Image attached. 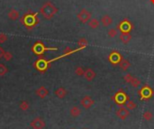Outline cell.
<instances>
[{
  "instance_id": "13",
  "label": "cell",
  "mask_w": 154,
  "mask_h": 129,
  "mask_svg": "<svg viewBox=\"0 0 154 129\" xmlns=\"http://www.w3.org/2000/svg\"><path fill=\"white\" fill-rule=\"evenodd\" d=\"M85 79L87 80V81H92V80L96 78V74L94 70L90 69V68H87V70H85V72H84V75Z\"/></svg>"
},
{
  "instance_id": "9",
  "label": "cell",
  "mask_w": 154,
  "mask_h": 129,
  "mask_svg": "<svg viewBox=\"0 0 154 129\" xmlns=\"http://www.w3.org/2000/svg\"><path fill=\"white\" fill-rule=\"evenodd\" d=\"M95 104V101L91 99V97L89 96H85L84 98L80 100V105L85 108H91L93 105Z\"/></svg>"
},
{
  "instance_id": "25",
  "label": "cell",
  "mask_w": 154,
  "mask_h": 129,
  "mask_svg": "<svg viewBox=\"0 0 154 129\" xmlns=\"http://www.w3.org/2000/svg\"><path fill=\"white\" fill-rule=\"evenodd\" d=\"M77 52V50H74V49H71L70 47H66L65 49L63 50V56H67V55H69L73 52Z\"/></svg>"
},
{
  "instance_id": "8",
  "label": "cell",
  "mask_w": 154,
  "mask_h": 129,
  "mask_svg": "<svg viewBox=\"0 0 154 129\" xmlns=\"http://www.w3.org/2000/svg\"><path fill=\"white\" fill-rule=\"evenodd\" d=\"M116 116L118 118L122 119V120H124L126 119L129 116H130V111L129 109L126 108H124V107H121L117 111H116Z\"/></svg>"
},
{
  "instance_id": "5",
  "label": "cell",
  "mask_w": 154,
  "mask_h": 129,
  "mask_svg": "<svg viewBox=\"0 0 154 129\" xmlns=\"http://www.w3.org/2000/svg\"><path fill=\"white\" fill-rule=\"evenodd\" d=\"M56 49L57 48H46L44 46V44L41 42L36 43L34 46H32V52L37 55L43 54L45 51H48V50H56Z\"/></svg>"
},
{
  "instance_id": "17",
  "label": "cell",
  "mask_w": 154,
  "mask_h": 129,
  "mask_svg": "<svg viewBox=\"0 0 154 129\" xmlns=\"http://www.w3.org/2000/svg\"><path fill=\"white\" fill-rule=\"evenodd\" d=\"M100 25H101L100 21L97 19V18H91L90 20L87 22L88 27L91 28V29H96V28H98Z\"/></svg>"
},
{
  "instance_id": "20",
  "label": "cell",
  "mask_w": 154,
  "mask_h": 129,
  "mask_svg": "<svg viewBox=\"0 0 154 129\" xmlns=\"http://www.w3.org/2000/svg\"><path fill=\"white\" fill-rule=\"evenodd\" d=\"M69 113L73 117H78L81 114V110L78 107H73V108H71Z\"/></svg>"
},
{
  "instance_id": "32",
  "label": "cell",
  "mask_w": 154,
  "mask_h": 129,
  "mask_svg": "<svg viewBox=\"0 0 154 129\" xmlns=\"http://www.w3.org/2000/svg\"><path fill=\"white\" fill-rule=\"evenodd\" d=\"M7 40V35L4 33L0 34V43H4Z\"/></svg>"
},
{
  "instance_id": "4",
  "label": "cell",
  "mask_w": 154,
  "mask_h": 129,
  "mask_svg": "<svg viewBox=\"0 0 154 129\" xmlns=\"http://www.w3.org/2000/svg\"><path fill=\"white\" fill-rule=\"evenodd\" d=\"M113 99L115 100V102L117 105H120V106H123V105L126 104V102L130 99L129 97L126 95V93H124L123 90L118 91L115 96L113 97Z\"/></svg>"
},
{
  "instance_id": "31",
  "label": "cell",
  "mask_w": 154,
  "mask_h": 129,
  "mask_svg": "<svg viewBox=\"0 0 154 129\" xmlns=\"http://www.w3.org/2000/svg\"><path fill=\"white\" fill-rule=\"evenodd\" d=\"M133 76L131 75V74H126L124 77V81L126 82V83H131V81H132V79H133Z\"/></svg>"
},
{
  "instance_id": "24",
  "label": "cell",
  "mask_w": 154,
  "mask_h": 129,
  "mask_svg": "<svg viewBox=\"0 0 154 129\" xmlns=\"http://www.w3.org/2000/svg\"><path fill=\"white\" fill-rule=\"evenodd\" d=\"M131 84L133 88H138L140 85H141V80L139 79H137V78H133V79H132V81H131Z\"/></svg>"
},
{
  "instance_id": "12",
  "label": "cell",
  "mask_w": 154,
  "mask_h": 129,
  "mask_svg": "<svg viewBox=\"0 0 154 129\" xmlns=\"http://www.w3.org/2000/svg\"><path fill=\"white\" fill-rule=\"evenodd\" d=\"M119 38H120V41L122 43H124V44H127L132 40V35L129 32H122L119 35Z\"/></svg>"
},
{
  "instance_id": "29",
  "label": "cell",
  "mask_w": 154,
  "mask_h": 129,
  "mask_svg": "<svg viewBox=\"0 0 154 129\" xmlns=\"http://www.w3.org/2000/svg\"><path fill=\"white\" fill-rule=\"evenodd\" d=\"M3 58L5 59V61H11L12 58H13V54H12V52H6L5 54H4V57H3Z\"/></svg>"
},
{
  "instance_id": "7",
  "label": "cell",
  "mask_w": 154,
  "mask_h": 129,
  "mask_svg": "<svg viewBox=\"0 0 154 129\" xmlns=\"http://www.w3.org/2000/svg\"><path fill=\"white\" fill-rule=\"evenodd\" d=\"M50 62L51 61H46L44 59H39L36 61V62H34V67L40 71H45L48 69Z\"/></svg>"
},
{
  "instance_id": "14",
  "label": "cell",
  "mask_w": 154,
  "mask_h": 129,
  "mask_svg": "<svg viewBox=\"0 0 154 129\" xmlns=\"http://www.w3.org/2000/svg\"><path fill=\"white\" fill-rule=\"evenodd\" d=\"M122 59H123V58H122V56H121L118 52H112V53L110 54V56H109V61H110V62H112L113 64H117V63H119Z\"/></svg>"
},
{
  "instance_id": "1",
  "label": "cell",
  "mask_w": 154,
  "mask_h": 129,
  "mask_svg": "<svg viewBox=\"0 0 154 129\" xmlns=\"http://www.w3.org/2000/svg\"><path fill=\"white\" fill-rule=\"evenodd\" d=\"M57 13H58V8L52 2L49 1L45 2L40 8V14L47 20L53 18Z\"/></svg>"
},
{
  "instance_id": "22",
  "label": "cell",
  "mask_w": 154,
  "mask_h": 129,
  "mask_svg": "<svg viewBox=\"0 0 154 129\" xmlns=\"http://www.w3.org/2000/svg\"><path fill=\"white\" fill-rule=\"evenodd\" d=\"M117 34H118V31L116 28H110L107 31V35L110 38H115L116 36H117Z\"/></svg>"
},
{
  "instance_id": "30",
  "label": "cell",
  "mask_w": 154,
  "mask_h": 129,
  "mask_svg": "<svg viewBox=\"0 0 154 129\" xmlns=\"http://www.w3.org/2000/svg\"><path fill=\"white\" fill-rule=\"evenodd\" d=\"M20 108L22 110H27L29 108V103L27 101H23L20 104Z\"/></svg>"
},
{
  "instance_id": "18",
  "label": "cell",
  "mask_w": 154,
  "mask_h": 129,
  "mask_svg": "<svg viewBox=\"0 0 154 129\" xmlns=\"http://www.w3.org/2000/svg\"><path fill=\"white\" fill-rule=\"evenodd\" d=\"M119 67L123 70H127L130 67H131V63H130V61L126 59H122L121 61L118 63Z\"/></svg>"
},
{
  "instance_id": "28",
  "label": "cell",
  "mask_w": 154,
  "mask_h": 129,
  "mask_svg": "<svg viewBox=\"0 0 154 129\" xmlns=\"http://www.w3.org/2000/svg\"><path fill=\"white\" fill-rule=\"evenodd\" d=\"M152 117H153V115H152V113H151V111H146V112H144V114H143V117H144V119H145V120H147V121L151 120Z\"/></svg>"
},
{
  "instance_id": "26",
  "label": "cell",
  "mask_w": 154,
  "mask_h": 129,
  "mask_svg": "<svg viewBox=\"0 0 154 129\" xmlns=\"http://www.w3.org/2000/svg\"><path fill=\"white\" fill-rule=\"evenodd\" d=\"M8 71V69L3 63H0V76H5Z\"/></svg>"
},
{
  "instance_id": "27",
  "label": "cell",
  "mask_w": 154,
  "mask_h": 129,
  "mask_svg": "<svg viewBox=\"0 0 154 129\" xmlns=\"http://www.w3.org/2000/svg\"><path fill=\"white\" fill-rule=\"evenodd\" d=\"M84 72H85V70L81 67V66H78L76 69H75V73L76 75L78 76H83L84 75Z\"/></svg>"
},
{
  "instance_id": "16",
  "label": "cell",
  "mask_w": 154,
  "mask_h": 129,
  "mask_svg": "<svg viewBox=\"0 0 154 129\" xmlns=\"http://www.w3.org/2000/svg\"><path fill=\"white\" fill-rule=\"evenodd\" d=\"M7 17H8V18H9L10 20H12V21H15V20H17V19L19 18L20 14H19V12H18L17 10H16V9L12 8V9L9 10V12H8Z\"/></svg>"
},
{
  "instance_id": "10",
  "label": "cell",
  "mask_w": 154,
  "mask_h": 129,
  "mask_svg": "<svg viewBox=\"0 0 154 129\" xmlns=\"http://www.w3.org/2000/svg\"><path fill=\"white\" fill-rule=\"evenodd\" d=\"M31 126L32 129H43L45 126V123L43 119L37 117L31 122Z\"/></svg>"
},
{
  "instance_id": "11",
  "label": "cell",
  "mask_w": 154,
  "mask_h": 129,
  "mask_svg": "<svg viewBox=\"0 0 154 129\" xmlns=\"http://www.w3.org/2000/svg\"><path fill=\"white\" fill-rule=\"evenodd\" d=\"M113 23V18L108 14H104L100 19V23L102 25L103 27H109Z\"/></svg>"
},
{
  "instance_id": "19",
  "label": "cell",
  "mask_w": 154,
  "mask_h": 129,
  "mask_svg": "<svg viewBox=\"0 0 154 129\" xmlns=\"http://www.w3.org/2000/svg\"><path fill=\"white\" fill-rule=\"evenodd\" d=\"M67 90H65L63 87H60L59 88H57L56 91H55V95L58 97L59 99H64L65 97L67 95Z\"/></svg>"
},
{
  "instance_id": "21",
  "label": "cell",
  "mask_w": 154,
  "mask_h": 129,
  "mask_svg": "<svg viewBox=\"0 0 154 129\" xmlns=\"http://www.w3.org/2000/svg\"><path fill=\"white\" fill-rule=\"evenodd\" d=\"M87 44H88V42L86 38H80L78 41V45L79 47V49H83V48H85Z\"/></svg>"
},
{
  "instance_id": "15",
  "label": "cell",
  "mask_w": 154,
  "mask_h": 129,
  "mask_svg": "<svg viewBox=\"0 0 154 129\" xmlns=\"http://www.w3.org/2000/svg\"><path fill=\"white\" fill-rule=\"evenodd\" d=\"M36 95L39 97V98H41V99H44V98H46V97L48 96V94H49V90H47V88L44 87V86H42V87H40L38 90H36Z\"/></svg>"
},
{
  "instance_id": "2",
  "label": "cell",
  "mask_w": 154,
  "mask_h": 129,
  "mask_svg": "<svg viewBox=\"0 0 154 129\" xmlns=\"http://www.w3.org/2000/svg\"><path fill=\"white\" fill-rule=\"evenodd\" d=\"M21 22L24 26L32 29L39 23V18L35 13H32L31 11H29L21 18Z\"/></svg>"
},
{
  "instance_id": "3",
  "label": "cell",
  "mask_w": 154,
  "mask_h": 129,
  "mask_svg": "<svg viewBox=\"0 0 154 129\" xmlns=\"http://www.w3.org/2000/svg\"><path fill=\"white\" fill-rule=\"evenodd\" d=\"M91 17H92L91 12H89L86 8H82L77 14L78 20L82 23H87L89 20L91 19Z\"/></svg>"
},
{
  "instance_id": "23",
  "label": "cell",
  "mask_w": 154,
  "mask_h": 129,
  "mask_svg": "<svg viewBox=\"0 0 154 129\" xmlns=\"http://www.w3.org/2000/svg\"><path fill=\"white\" fill-rule=\"evenodd\" d=\"M126 108L129 109V110H133V109H135L136 108H137V105H136V103L134 102V101H133V100H128L127 102H126Z\"/></svg>"
},
{
  "instance_id": "34",
  "label": "cell",
  "mask_w": 154,
  "mask_h": 129,
  "mask_svg": "<svg viewBox=\"0 0 154 129\" xmlns=\"http://www.w3.org/2000/svg\"><path fill=\"white\" fill-rule=\"evenodd\" d=\"M83 129H87V128H83Z\"/></svg>"
},
{
  "instance_id": "6",
  "label": "cell",
  "mask_w": 154,
  "mask_h": 129,
  "mask_svg": "<svg viewBox=\"0 0 154 129\" xmlns=\"http://www.w3.org/2000/svg\"><path fill=\"white\" fill-rule=\"evenodd\" d=\"M142 99H149L152 97V90L149 86H144L138 91Z\"/></svg>"
},
{
  "instance_id": "33",
  "label": "cell",
  "mask_w": 154,
  "mask_h": 129,
  "mask_svg": "<svg viewBox=\"0 0 154 129\" xmlns=\"http://www.w3.org/2000/svg\"><path fill=\"white\" fill-rule=\"evenodd\" d=\"M5 52H5V50L3 49V48L0 47V59L4 57V54H5Z\"/></svg>"
}]
</instances>
